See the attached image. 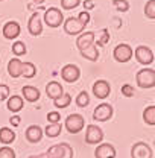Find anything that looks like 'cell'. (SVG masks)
<instances>
[{
    "label": "cell",
    "instance_id": "24",
    "mask_svg": "<svg viewBox=\"0 0 155 158\" xmlns=\"http://www.w3.org/2000/svg\"><path fill=\"white\" fill-rule=\"evenodd\" d=\"M61 131H62L61 123H47V126L44 128V134L50 138L58 137L59 134H61Z\"/></svg>",
    "mask_w": 155,
    "mask_h": 158
},
{
    "label": "cell",
    "instance_id": "34",
    "mask_svg": "<svg viewBox=\"0 0 155 158\" xmlns=\"http://www.w3.org/2000/svg\"><path fill=\"white\" fill-rule=\"evenodd\" d=\"M15 152L14 149H11L9 146H3L0 148V158H15Z\"/></svg>",
    "mask_w": 155,
    "mask_h": 158
},
{
    "label": "cell",
    "instance_id": "22",
    "mask_svg": "<svg viewBox=\"0 0 155 158\" xmlns=\"http://www.w3.org/2000/svg\"><path fill=\"white\" fill-rule=\"evenodd\" d=\"M14 140H15V132H14V129L6 128V126L0 128V143H3L5 146H8V144L14 143Z\"/></svg>",
    "mask_w": 155,
    "mask_h": 158
},
{
    "label": "cell",
    "instance_id": "32",
    "mask_svg": "<svg viewBox=\"0 0 155 158\" xmlns=\"http://www.w3.org/2000/svg\"><path fill=\"white\" fill-rule=\"evenodd\" d=\"M79 5H81V0H61V8L65 9V11L75 9Z\"/></svg>",
    "mask_w": 155,
    "mask_h": 158
},
{
    "label": "cell",
    "instance_id": "40",
    "mask_svg": "<svg viewBox=\"0 0 155 158\" xmlns=\"http://www.w3.org/2000/svg\"><path fill=\"white\" fill-rule=\"evenodd\" d=\"M84 8H85V11L93 9V8H94V0H85V2H84Z\"/></svg>",
    "mask_w": 155,
    "mask_h": 158
},
{
    "label": "cell",
    "instance_id": "26",
    "mask_svg": "<svg viewBox=\"0 0 155 158\" xmlns=\"http://www.w3.org/2000/svg\"><path fill=\"white\" fill-rule=\"evenodd\" d=\"M37 75V67L32 62H23V75L26 79H32Z\"/></svg>",
    "mask_w": 155,
    "mask_h": 158
},
{
    "label": "cell",
    "instance_id": "10",
    "mask_svg": "<svg viewBox=\"0 0 155 158\" xmlns=\"http://www.w3.org/2000/svg\"><path fill=\"white\" fill-rule=\"evenodd\" d=\"M131 157L132 158H152V149L145 141H137L131 148Z\"/></svg>",
    "mask_w": 155,
    "mask_h": 158
},
{
    "label": "cell",
    "instance_id": "19",
    "mask_svg": "<svg viewBox=\"0 0 155 158\" xmlns=\"http://www.w3.org/2000/svg\"><path fill=\"white\" fill-rule=\"evenodd\" d=\"M8 73L14 79L20 78L23 75V61L20 58H12L8 62Z\"/></svg>",
    "mask_w": 155,
    "mask_h": 158
},
{
    "label": "cell",
    "instance_id": "37",
    "mask_svg": "<svg viewBox=\"0 0 155 158\" xmlns=\"http://www.w3.org/2000/svg\"><path fill=\"white\" fill-rule=\"evenodd\" d=\"M59 120H61V114L57 111H52L47 114V123H59Z\"/></svg>",
    "mask_w": 155,
    "mask_h": 158
},
{
    "label": "cell",
    "instance_id": "23",
    "mask_svg": "<svg viewBox=\"0 0 155 158\" xmlns=\"http://www.w3.org/2000/svg\"><path fill=\"white\" fill-rule=\"evenodd\" d=\"M81 55L85 59H88V61H97V59H99V50H97L96 43L91 44V46H88L87 49L81 50Z\"/></svg>",
    "mask_w": 155,
    "mask_h": 158
},
{
    "label": "cell",
    "instance_id": "35",
    "mask_svg": "<svg viewBox=\"0 0 155 158\" xmlns=\"http://www.w3.org/2000/svg\"><path fill=\"white\" fill-rule=\"evenodd\" d=\"M11 96V91H9V87L6 84H0V102L3 100H8Z\"/></svg>",
    "mask_w": 155,
    "mask_h": 158
},
{
    "label": "cell",
    "instance_id": "28",
    "mask_svg": "<svg viewBox=\"0 0 155 158\" xmlns=\"http://www.w3.org/2000/svg\"><path fill=\"white\" fill-rule=\"evenodd\" d=\"M12 53L15 55V58H20V56L26 55V44H24L23 41L12 43Z\"/></svg>",
    "mask_w": 155,
    "mask_h": 158
},
{
    "label": "cell",
    "instance_id": "41",
    "mask_svg": "<svg viewBox=\"0 0 155 158\" xmlns=\"http://www.w3.org/2000/svg\"><path fill=\"white\" fill-rule=\"evenodd\" d=\"M29 158H46V155L44 154H41V155H31Z\"/></svg>",
    "mask_w": 155,
    "mask_h": 158
},
{
    "label": "cell",
    "instance_id": "44",
    "mask_svg": "<svg viewBox=\"0 0 155 158\" xmlns=\"http://www.w3.org/2000/svg\"><path fill=\"white\" fill-rule=\"evenodd\" d=\"M154 55H155V53H154Z\"/></svg>",
    "mask_w": 155,
    "mask_h": 158
},
{
    "label": "cell",
    "instance_id": "43",
    "mask_svg": "<svg viewBox=\"0 0 155 158\" xmlns=\"http://www.w3.org/2000/svg\"><path fill=\"white\" fill-rule=\"evenodd\" d=\"M154 144H155V141H154Z\"/></svg>",
    "mask_w": 155,
    "mask_h": 158
},
{
    "label": "cell",
    "instance_id": "6",
    "mask_svg": "<svg viewBox=\"0 0 155 158\" xmlns=\"http://www.w3.org/2000/svg\"><path fill=\"white\" fill-rule=\"evenodd\" d=\"M87 24H84L78 17H69L64 21V31L69 35H81Z\"/></svg>",
    "mask_w": 155,
    "mask_h": 158
},
{
    "label": "cell",
    "instance_id": "25",
    "mask_svg": "<svg viewBox=\"0 0 155 158\" xmlns=\"http://www.w3.org/2000/svg\"><path fill=\"white\" fill-rule=\"evenodd\" d=\"M143 120L146 125L155 126V105H149L143 111Z\"/></svg>",
    "mask_w": 155,
    "mask_h": 158
},
{
    "label": "cell",
    "instance_id": "15",
    "mask_svg": "<svg viewBox=\"0 0 155 158\" xmlns=\"http://www.w3.org/2000/svg\"><path fill=\"white\" fill-rule=\"evenodd\" d=\"M94 38H96V34L91 32V31H88V32H82L81 35H78L76 46H78V49H79V52L84 50V49H87L88 46L94 44Z\"/></svg>",
    "mask_w": 155,
    "mask_h": 158
},
{
    "label": "cell",
    "instance_id": "9",
    "mask_svg": "<svg viewBox=\"0 0 155 158\" xmlns=\"http://www.w3.org/2000/svg\"><path fill=\"white\" fill-rule=\"evenodd\" d=\"M113 113H114L113 106L110 103H105L103 102V103H99L96 106V110L93 113V118L96 122H107V120H110V118L113 117Z\"/></svg>",
    "mask_w": 155,
    "mask_h": 158
},
{
    "label": "cell",
    "instance_id": "42",
    "mask_svg": "<svg viewBox=\"0 0 155 158\" xmlns=\"http://www.w3.org/2000/svg\"><path fill=\"white\" fill-rule=\"evenodd\" d=\"M46 0H32V3H37V5H43Z\"/></svg>",
    "mask_w": 155,
    "mask_h": 158
},
{
    "label": "cell",
    "instance_id": "29",
    "mask_svg": "<svg viewBox=\"0 0 155 158\" xmlns=\"http://www.w3.org/2000/svg\"><path fill=\"white\" fill-rule=\"evenodd\" d=\"M88 103H90L88 93H87V91H81L76 96V105L79 108H85V106H88Z\"/></svg>",
    "mask_w": 155,
    "mask_h": 158
},
{
    "label": "cell",
    "instance_id": "4",
    "mask_svg": "<svg viewBox=\"0 0 155 158\" xmlns=\"http://www.w3.org/2000/svg\"><path fill=\"white\" fill-rule=\"evenodd\" d=\"M44 23L49 27H59L64 23V15L58 8H49L44 11Z\"/></svg>",
    "mask_w": 155,
    "mask_h": 158
},
{
    "label": "cell",
    "instance_id": "30",
    "mask_svg": "<svg viewBox=\"0 0 155 158\" xmlns=\"http://www.w3.org/2000/svg\"><path fill=\"white\" fill-rule=\"evenodd\" d=\"M145 15L151 20L155 19V0H148L146 2V5H145Z\"/></svg>",
    "mask_w": 155,
    "mask_h": 158
},
{
    "label": "cell",
    "instance_id": "36",
    "mask_svg": "<svg viewBox=\"0 0 155 158\" xmlns=\"http://www.w3.org/2000/svg\"><path fill=\"white\" fill-rule=\"evenodd\" d=\"M122 94H123L125 98H132V96H134V87H132L131 84L122 85Z\"/></svg>",
    "mask_w": 155,
    "mask_h": 158
},
{
    "label": "cell",
    "instance_id": "20",
    "mask_svg": "<svg viewBox=\"0 0 155 158\" xmlns=\"http://www.w3.org/2000/svg\"><path fill=\"white\" fill-rule=\"evenodd\" d=\"M23 106H24V99L19 96V94H12V96H9V99L6 100V108L11 111V113H19L23 110Z\"/></svg>",
    "mask_w": 155,
    "mask_h": 158
},
{
    "label": "cell",
    "instance_id": "12",
    "mask_svg": "<svg viewBox=\"0 0 155 158\" xmlns=\"http://www.w3.org/2000/svg\"><path fill=\"white\" fill-rule=\"evenodd\" d=\"M110 93H111V85H110L108 81H105V79H97L96 82L93 84V94H94L97 99L103 100V99H107L110 96Z\"/></svg>",
    "mask_w": 155,
    "mask_h": 158
},
{
    "label": "cell",
    "instance_id": "7",
    "mask_svg": "<svg viewBox=\"0 0 155 158\" xmlns=\"http://www.w3.org/2000/svg\"><path fill=\"white\" fill-rule=\"evenodd\" d=\"M134 56L138 61V64H141V65H151L155 58L154 52L148 46H138L134 52Z\"/></svg>",
    "mask_w": 155,
    "mask_h": 158
},
{
    "label": "cell",
    "instance_id": "16",
    "mask_svg": "<svg viewBox=\"0 0 155 158\" xmlns=\"http://www.w3.org/2000/svg\"><path fill=\"white\" fill-rule=\"evenodd\" d=\"M27 31L31 32V35L34 37H38L43 32V23H41V17H40L37 12H34L29 19V23H27Z\"/></svg>",
    "mask_w": 155,
    "mask_h": 158
},
{
    "label": "cell",
    "instance_id": "8",
    "mask_svg": "<svg viewBox=\"0 0 155 158\" xmlns=\"http://www.w3.org/2000/svg\"><path fill=\"white\" fill-rule=\"evenodd\" d=\"M79 76H81V69L78 67L76 64H65L61 69V78L64 79L65 82H69V84L76 82Z\"/></svg>",
    "mask_w": 155,
    "mask_h": 158
},
{
    "label": "cell",
    "instance_id": "21",
    "mask_svg": "<svg viewBox=\"0 0 155 158\" xmlns=\"http://www.w3.org/2000/svg\"><path fill=\"white\" fill-rule=\"evenodd\" d=\"M21 98L27 102H37L40 99V90L34 85H24L21 88Z\"/></svg>",
    "mask_w": 155,
    "mask_h": 158
},
{
    "label": "cell",
    "instance_id": "14",
    "mask_svg": "<svg viewBox=\"0 0 155 158\" xmlns=\"http://www.w3.org/2000/svg\"><path fill=\"white\" fill-rule=\"evenodd\" d=\"M20 31H21V29H20V24L17 21H14V20L5 23V26H3V29H2L3 37L6 40H15L20 35Z\"/></svg>",
    "mask_w": 155,
    "mask_h": 158
},
{
    "label": "cell",
    "instance_id": "33",
    "mask_svg": "<svg viewBox=\"0 0 155 158\" xmlns=\"http://www.w3.org/2000/svg\"><path fill=\"white\" fill-rule=\"evenodd\" d=\"M113 5L116 6L117 11H120V12H126L129 9V2L128 0H113Z\"/></svg>",
    "mask_w": 155,
    "mask_h": 158
},
{
    "label": "cell",
    "instance_id": "2",
    "mask_svg": "<svg viewBox=\"0 0 155 158\" xmlns=\"http://www.w3.org/2000/svg\"><path fill=\"white\" fill-rule=\"evenodd\" d=\"M44 155L46 158H73V149L69 143H59L49 148Z\"/></svg>",
    "mask_w": 155,
    "mask_h": 158
},
{
    "label": "cell",
    "instance_id": "39",
    "mask_svg": "<svg viewBox=\"0 0 155 158\" xmlns=\"http://www.w3.org/2000/svg\"><path fill=\"white\" fill-rule=\"evenodd\" d=\"M20 122H21L20 116H12V117L9 118V123L12 125V128H17V126L20 125Z\"/></svg>",
    "mask_w": 155,
    "mask_h": 158
},
{
    "label": "cell",
    "instance_id": "27",
    "mask_svg": "<svg viewBox=\"0 0 155 158\" xmlns=\"http://www.w3.org/2000/svg\"><path fill=\"white\" fill-rule=\"evenodd\" d=\"M72 103V96L69 94V93H65L64 91V94L58 98L57 100H53V105L57 106V108H67L69 105Z\"/></svg>",
    "mask_w": 155,
    "mask_h": 158
},
{
    "label": "cell",
    "instance_id": "5",
    "mask_svg": "<svg viewBox=\"0 0 155 158\" xmlns=\"http://www.w3.org/2000/svg\"><path fill=\"white\" fill-rule=\"evenodd\" d=\"M113 55H114V59H116L117 62H122V64H123V62H128L129 59L132 58L134 50H132V47H131L129 44L120 43V44H117L116 47H114Z\"/></svg>",
    "mask_w": 155,
    "mask_h": 158
},
{
    "label": "cell",
    "instance_id": "31",
    "mask_svg": "<svg viewBox=\"0 0 155 158\" xmlns=\"http://www.w3.org/2000/svg\"><path fill=\"white\" fill-rule=\"evenodd\" d=\"M110 41V31L107 29V27H103L102 31H100V35L97 37V46H105L107 43Z\"/></svg>",
    "mask_w": 155,
    "mask_h": 158
},
{
    "label": "cell",
    "instance_id": "1",
    "mask_svg": "<svg viewBox=\"0 0 155 158\" xmlns=\"http://www.w3.org/2000/svg\"><path fill=\"white\" fill-rule=\"evenodd\" d=\"M136 82L140 88H154L155 87V70L154 69H141L136 75Z\"/></svg>",
    "mask_w": 155,
    "mask_h": 158
},
{
    "label": "cell",
    "instance_id": "18",
    "mask_svg": "<svg viewBox=\"0 0 155 158\" xmlns=\"http://www.w3.org/2000/svg\"><path fill=\"white\" fill-rule=\"evenodd\" d=\"M43 134H44V131L40 128L38 125H31V126H27V129H26V132H24L26 140H27L29 143H38V141H41Z\"/></svg>",
    "mask_w": 155,
    "mask_h": 158
},
{
    "label": "cell",
    "instance_id": "11",
    "mask_svg": "<svg viewBox=\"0 0 155 158\" xmlns=\"http://www.w3.org/2000/svg\"><path fill=\"white\" fill-rule=\"evenodd\" d=\"M103 140V131L96 125H88L85 131V141L88 144H100Z\"/></svg>",
    "mask_w": 155,
    "mask_h": 158
},
{
    "label": "cell",
    "instance_id": "38",
    "mask_svg": "<svg viewBox=\"0 0 155 158\" xmlns=\"http://www.w3.org/2000/svg\"><path fill=\"white\" fill-rule=\"evenodd\" d=\"M78 19L81 20L84 24H88V21H90V14H88V11H82V12L78 15Z\"/></svg>",
    "mask_w": 155,
    "mask_h": 158
},
{
    "label": "cell",
    "instance_id": "17",
    "mask_svg": "<svg viewBox=\"0 0 155 158\" xmlns=\"http://www.w3.org/2000/svg\"><path fill=\"white\" fill-rule=\"evenodd\" d=\"M46 94L47 98L52 99V100H57L58 98H61L64 94V88L62 85L57 82V81H50L47 85H46Z\"/></svg>",
    "mask_w": 155,
    "mask_h": 158
},
{
    "label": "cell",
    "instance_id": "3",
    "mask_svg": "<svg viewBox=\"0 0 155 158\" xmlns=\"http://www.w3.org/2000/svg\"><path fill=\"white\" fill-rule=\"evenodd\" d=\"M85 126V118L81 114H70L67 116L65 122H64V128L70 132V134H78L84 129Z\"/></svg>",
    "mask_w": 155,
    "mask_h": 158
},
{
    "label": "cell",
    "instance_id": "13",
    "mask_svg": "<svg viewBox=\"0 0 155 158\" xmlns=\"http://www.w3.org/2000/svg\"><path fill=\"white\" fill-rule=\"evenodd\" d=\"M94 157L96 158H116V148L110 143H100L97 144L96 151H94Z\"/></svg>",
    "mask_w": 155,
    "mask_h": 158
}]
</instances>
